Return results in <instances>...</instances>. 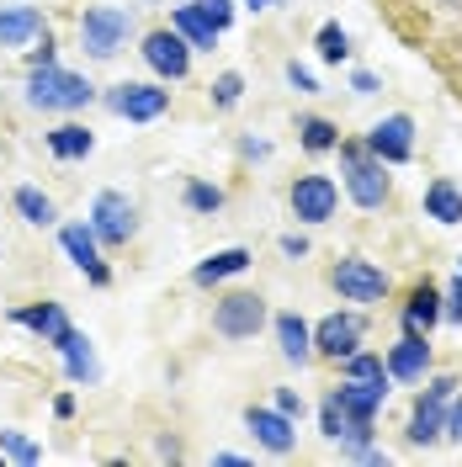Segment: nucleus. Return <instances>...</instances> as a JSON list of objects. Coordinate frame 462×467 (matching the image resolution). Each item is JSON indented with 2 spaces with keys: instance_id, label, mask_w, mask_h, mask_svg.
Listing matches in <instances>:
<instances>
[{
  "instance_id": "58836bf2",
  "label": "nucleus",
  "mask_w": 462,
  "mask_h": 467,
  "mask_svg": "<svg viewBox=\"0 0 462 467\" xmlns=\"http://www.w3.org/2000/svg\"><path fill=\"white\" fill-rule=\"evenodd\" d=\"M277 250H282L288 261H303V255H309V239H303V234H282V239H277Z\"/></svg>"
},
{
  "instance_id": "c03bdc74",
  "label": "nucleus",
  "mask_w": 462,
  "mask_h": 467,
  "mask_svg": "<svg viewBox=\"0 0 462 467\" xmlns=\"http://www.w3.org/2000/svg\"><path fill=\"white\" fill-rule=\"evenodd\" d=\"M245 5H250V11H271V5H277V0H245Z\"/></svg>"
},
{
  "instance_id": "7ed1b4c3",
  "label": "nucleus",
  "mask_w": 462,
  "mask_h": 467,
  "mask_svg": "<svg viewBox=\"0 0 462 467\" xmlns=\"http://www.w3.org/2000/svg\"><path fill=\"white\" fill-rule=\"evenodd\" d=\"M128 37H133V11L128 5H90L86 16H80V48L96 64L117 58L128 48Z\"/></svg>"
},
{
  "instance_id": "423d86ee",
  "label": "nucleus",
  "mask_w": 462,
  "mask_h": 467,
  "mask_svg": "<svg viewBox=\"0 0 462 467\" xmlns=\"http://www.w3.org/2000/svg\"><path fill=\"white\" fill-rule=\"evenodd\" d=\"M330 287L341 292L346 303H383L388 297V271L377 261L346 255V261H335V271H330Z\"/></svg>"
},
{
  "instance_id": "bb28decb",
  "label": "nucleus",
  "mask_w": 462,
  "mask_h": 467,
  "mask_svg": "<svg viewBox=\"0 0 462 467\" xmlns=\"http://www.w3.org/2000/svg\"><path fill=\"white\" fill-rule=\"evenodd\" d=\"M425 218H436L441 229H457L462 223V192L452 181H431L425 186Z\"/></svg>"
},
{
  "instance_id": "72a5a7b5",
  "label": "nucleus",
  "mask_w": 462,
  "mask_h": 467,
  "mask_svg": "<svg viewBox=\"0 0 462 467\" xmlns=\"http://www.w3.org/2000/svg\"><path fill=\"white\" fill-rule=\"evenodd\" d=\"M192 5H197V11H203V16H207L218 32L234 27V0H192Z\"/></svg>"
},
{
  "instance_id": "c756f323",
  "label": "nucleus",
  "mask_w": 462,
  "mask_h": 467,
  "mask_svg": "<svg viewBox=\"0 0 462 467\" xmlns=\"http://www.w3.org/2000/svg\"><path fill=\"white\" fill-rule=\"evenodd\" d=\"M314 54L324 58V64H346L351 58V32L341 27V22H324V27L314 32Z\"/></svg>"
},
{
  "instance_id": "0eeeda50",
  "label": "nucleus",
  "mask_w": 462,
  "mask_h": 467,
  "mask_svg": "<svg viewBox=\"0 0 462 467\" xmlns=\"http://www.w3.org/2000/svg\"><path fill=\"white\" fill-rule=\"evenodd\" d=\"M288 202H292V218H298V223H330L335 207H341V186H335V175L309 171V175L292 181Z\"/></svg>"
},
{
  "instance_id": "a878e982",
  "label": "nucleus",
  "mask_w": 462,
  "mask_h": 467,
  "mask_svg": "<svg viewBox=\"0 0 462 467\" xmlns=\"http://www.w3.org/2000/svg\"><path fill=\"white\" fill-rule=\"evenodd\" d=\"M171 27L192 43V54H197V48H218V37H224V32L213 27L197 5H175V11H171Z\"/></svg>"
},
{
  "instance_id": "a18cd8bd",
  "label": "nucleus",
  "mask_w": 462,
  "mask_h": 467,
  "mask_svg": "<svg viewBox=\"0 0 462 467\" xmlns=\"http://www.w3.org/2000/svg\"><path fill=\"white\" fill-rule=\"evenodd\" d=\"M457 276H462V271H457Z\"/></svg>"
},
{
  "instance_id": "7c9ffc66",
  "label": "nucleus",
  "mask_w": 462,
  "mask_h": 467,
  "mask_svg": "<svg viewBox=\"0 0 462 467\" xmlns=\"http://www.w3.org/2000/svg\"><path fill=\"white\" fill-rule=\"evenodd\" d=\"M0 457L16 467H37L43 462V446L27 436V431H0Z\"/></svg>"
},
{
  "instance_id": "c9c22d12",
  "label": "nucleus",
  "mask_w": 462,
  "mask_h": 467,
  "mask_svg": "<svg viewBox=\"0 0 462 467\" xmlns=\"http://www.w3.org/2000/svg\"><path fill=\"white\" fill-rule=\"evenodd\" d=\"M441 319L462 324V276H457V282H452L446 292H441Z\"/></svg>"
},
{
  "instance_id": "6ab92c4d",
  "label": "nucleus",
  "mask_w": 462,
  "mask_h": 467,
  "mask_svg": "<svg viewBox=\"0 0 462 467\" xmlns=\"http://www.w3.org/2000/svg\"><path fill=\"white\" fill-rule=\"evenodd\" d=\"M48 32L37 5H0V48H27Z\"/></svg>"
},
{
  "instance_id": "c85d7f7f",
  "label": "nucleus",
  "mask_w": 462,
  "mask_h": 467,
  "mask_svg": "<svg viewBox=\"0 0 462 467\" xmlns=\"http://www.w3.org/2000/svg\"><path fill=\"white\" fill-rule=\"evenodd\" d=\"M341 372H346V378H356V382H394L388 378V361H383V356H377V350H351V356H341Z\"/></svg>"
},
{
  "instance_id": "5701e85b",
  "label": "nucleus",
  "mask_w": 462,
  "mask_h": 467,
  "mask_svg": "<svg viewBox=\"0 0 462 467\" xmlns=\"http://www.w3.org/2000/svg\"><path fill=\"white\" fill-rule=\"evenodd\" d=\"M90 149H96V133H90L86 122H58L54 133H48V154H54V160H64V165L86 160Z\"/></svg>"
},
{
  "instance_id": "1a4fd4ad",
  "label": "nucleus",
  "mask_w": 462,
  "mask_h": 467,
  "mask_svg": "<svg viewBox=\"0 0 462 467\" xmlns=\"http://www.w3.org/2000/svg\"><path fill=\"white\" fill-rule=\"evenodd\" d=\"M462 382L457 378H431V388L415 399V414H409V446H431L441 441V420H446V404H452V393H457Z\"/></svg>"
},
{
  "instance_id": "393cba45",
  "label": "nucleus",
  "mask_w": 462,
  "mask_h": 467,
  "mask_svg": "<svg viewBox=\"0 0 462 467\" xmlns=\"http://www.w3.org/2000/svg\"><path fill=\"white\" fill-rule=\"evenodd\" d=\"M11 207H16V218H22V223H32V229H48V223H58V207H54V197H48L43 186H16V192H11Z\"/></svg>"
},
{
  "instance_id": "473e14b6",
  "label": "nucleus",
  "mask_w": 462,
  "mask_h": 467,
  "mask_svg": "<svg viewBox=\"0 0 462 467\" xmlns=\"http://www.w3.org/2000/svg\"><path fill=\"white\" fill-rule=\"evenodd\" d=\"M239 101H245V75H239V69H224V75L213 80V107H218V112H234Z\"/></svg>"
},
{
  "instance_id": "f03ea898",
  "label": "nucleus",
  "mask_w": 462,
  "mask_h": 467,
  "mask_svg": "<svg viewBox=\"0 0 462 467\" xmlns=\"http://www.w3.org/2000/svg\"><path fill=\"white\" fill-rule=\"evenodd\" d=\"M341 154V186H346V197L362 213H377V207H388V165L377 160L367 144H335Z\"/></svg>"
},
{
  "instance_id": "9b49d317",
  "label": "nucleus",
  "mask_w": 462,
  "mask_h": 467,
  "mask_svg": "<svg viewBox=\"0 0 462 467\" xmlns=\"http://www.w3.org/2000/svg\"><path fill=\"white\" fill-rule=\"evenodd\" d=\"M362 144L373 149L383 165H409V160H415V117H409V112L377 117L373 128H367V139H362Z\"/></svg>"
},
{
  "instance_id": "dca6fc26",
  "label": "nucleus",
  "mask_w": 462,
  "mask_h": 467,
  "mask_svg": "<svg viewBox=\"0 0 462 467\" xmlns=\"http://www.w3.org/2000/svg\"><path fill=\"white\" fill-rule=\"evenodd\" d=\"M11 324H22V329H32L43 346H58L75 324H69V314H64V303H22V308H11Z\"/></svg>"
},
{
  "instance_id": "cd10ccee",
  "label": "nucleus",
  "mask_w": 462,
  "mask_h": 467,
  "mask_svg": "<svg viewBox=\"0 0 462 467\" xmlns=\"http://www.w3.org/2000/svg\"><path fill=\"white\" fill-rule=\"evenodd\" d=\"M298 144L309 149V154H330V149L341 144V128L330 117H298Z\"/></svg>"
},
{
  "instance_id": "f8f14e48",
  "label": "nucleus",
  "mask_w": 462,
  "mask_h": 467,
  "mask_svg": "<svg viewBox=\"0 0 462 467\" xmlns=\"http://www.w3.org/2000/svg\"><path fill=\"white\" fill-rule=\"evenodd\" d=\"M58 250L69 255L75 271H86L90 287H107V282H112V271H107V261H101V239H96L90 223H64V229H58Z\"/></svg>"
},
{
  "instance_id": "4c0bfd02",
  "label": "nucleus",
  "mask_w": 462,
  "mask_h": 467,
  "mask_svg": "<svg viewBox=\"0 0 462 467\" xmlns=\"http://www.w3.org/2000/svg\"><path fill=\"white\" fill-rule=\"evenodd\" d=\"M441 436L446 441H462V399L452 393V404H446V420H441Z\"/></svg>"
},
{
  "instance_id": "ea45409f",
  "label": "nucleus",
  "mask_w": 462,
  "mask_h": 467,
  "mask_svg": "<svg viewBox=\"0 0 462 467\" xmlns=\"http://www.w3.org/2000/svg\"><path fill=\"white\" fill-rule=\"evenodd\" d=\"M27 64H32V69H37V64H58V48H54V37H48V32L37 37V48H32Z\"/></svg>"
},
{
  "instance_id": "9d476101",
  "label": "nucleus",
  "mask_w": 462,
  "mask_h": 467,
  "mask_svg": "<svg viewBox=\"0 0 462 467\" xmlns=\"http://www.w3.org/2000/svg\"><path fill=\"white\" fill-rule=\"evenodd\" d=\"M107 107L128 122H160L171 112V90L154 86V80H122V86L107 90Z\"/></svg>"
},
{
  "instance_id": "f704fd0d",
  "label": "nucleus",
  "mask_w": 462,
  "mask_h": 467,
  "mask_svg": "<svg viewBox=\"0 0 462 467\" xmlns=\"http://www.w3.org/2000/svg\"><path fill=\"white\" fill-rule=\"evenodd\" d=\"M282 75H288V86L298 90V96H319V80H314V69H309V64L288 58V69H282Z\"/></svg>"
},
{
  "instance_id": "4be33fe9",
  "label": "nucleus",
  "mask_w": 462,
  "mask_h": 467,
  "mask_svg": "<svg viewBox=\"0 0 462 467\" xmlns=\"http://www.w3.org/2000/svg\"><path fill=\"white\" fill-rule=\"evenodd\" d=\"M335 399H341V409H346V414H356V420H377V409L388 404V382H356V378H341Z\"/></svg>"
},
{
  "instance_id": "37998d69",
  "label": "nucleus",
  "mask_w": 462,
  "mask_h": 467,
  "mask_svg": "<svg viewBox=\"0 0 462 467\" xmlns=\"http://www.w3.org/2000/svg\"><path fill=\"white\" fill-rule=\"evenodd\" d=\"M54 414H58V420H69V414H75V393H58V399H54Z\"/></svg>"
},
{
  "instance_id": "2eb2a0df",
  "label": "nucleus",
  "mask_w": 462,
  "mask_h": 467,
  "mask_svg": "<svg viewBox=\"0 0 462 467\" xmlns=\"http://www.w3.org/2000/svg\"><path fill=\"white\" fill-rule=\"evenodd\" d=\"M425 372H431V335L404 329L399 346L388 350V378L394 382H425Z\"/></svg>"
},
{
  "instance_id": "412c9836",
  "label": "nucleus",
  "mask_w": 462,
  "mask_h": 467,
  "mask_svg": "<svg viewBox=\"0 0 462 467\" xmlns=\"http://www.w3.org/2000/svg\"><path fill=\"white\" fill-rule=\"evenodd\" d=\"M271 329H277V346H282V356H288L292 367L314 361V324L303 319V314H277Z\"/></svg>"
},
{
  "instance_id": "4468645a",
  "label": "nucleus",
  "mask_w": 462,
  "mask_h": 467,
  "mask_svg": "<svg viewBox=\"0 0 462 467\" xmlns=\"http://www.w3.org/2000/svg\"><path fill=\"white\" fill-rule=\"evenodd\" d=\"M245 425H250V436H256L271 457H288L292 446H298V420H288L277 404H271V409L250 404V409H245Z\"/></svg>"
},
{
  "instance_id": "a19ab883",
  "label": "nucleus",
  "mask_w": 462,
  "mask_h": 467,
  "mask_svg": "<svg viewBox=\"0 0 462 467\" xmlns=\"http://www.w3.org/2000/svg\"><path fill=\"white\" fill-rule=\"evenodd\" d=\"M351 90H356V96H373V90H377V75H373V69H356V75H351Z\"/></svg>"
},
{
  "instance_id": "b1692460",
  "label": "nucleus",
  "mask_w": 462,
  "mask_h": 467,
  "mask_svg": "<svg viewBox=\"0 0 462 467\" xmlns=\"http://www.w3.org/2000/svg\"><path fill=\"white\" fill-rule=\"evenodd\" d=\"M436 324H441V292H436L431 282H420V287L409 292V303H404V329L431 335Z\"/></svg>"
},
{
  "instance_id": "f3484780",
  "label": "nucleus",
  "mask_w": 462,
  "mask_h": 467,
  "mask_svg": "<svg viewBox=\"0 0 462 467\" xmlns=\"http://www.w3.org/2000/svg\"><path fill=\"white\" fill-rule=\"evenodd\" d=\"M54 350L64 356V378L75 382V388H96V382H101V361H96V346H90V335L69 329V335H64Z\"/></svg>"
},
{
  "instance_id": "f257e3e1",
  "label": "nucleus",
  "mask_w": 462,
  "mask_h": 467,
  "mask_svg": "<svg viewBox=\"0 0 462 467\" xmlns=\"http://www.w3.org/2000/svg\"><path fill=\"white\" fill-rule=\"evenodd\" d=\"M90 101H96V86L86 75H75L64 64L27 69V107H37V112H86Z\"/></svg>"
},
{
  "instance_id": "a211bd4d",
  "label": "nucleus",
  "mask_w": 462,
  "mask_h": 467,
  "mask_svg": "<svg viewBox=\"0 0 462 467\" xmlns=\"http://www.w3.org/2000/svg\"><path fill=\"white\" fill-rule=\"evenodd\" d=\"M319 436L324 441H341V446H367L373 441V420H356L341 409V399L330 393L324 404H319Z\"/></svg>"
},
{
  "instance_id": "39448f33",
  "label": "nucleus",
  "mask_w": 462,
  "mask_h": 467,
  "mask_svg": "<svg viewBox=\"0 0 462 467\" xmlns=\"http://www.w3.org/2000/svg\"><path fill=\"white\" fill-rule=\"evenodd\" d=\"M90 229H96V239L101 244H128L133 234H139V207H133V197L128 192H96L90 197V218H86Z\"/></svg>"
},
{
  "instance_id": "79ce46f5",
  "label": "nucleus",
  "mask_w": 462,
  "mask_h": 467,
  "mask_svg": "<svg viewBox=\"0 0 462 467\" xmlns=\"http://www.w3.org/2000/svg\"><path fill=\"white\" fill-rule=\"evenodd\" d=\"M239 154H245V160H266V154H271V144H266V139H245V144H239Z\"/></svg>"
},
{
  "instance_id": "2f4dec72",
  "label": "nucleus",
  "mask_w": 462,
  "mask_h": 467,
  "mask_svg": "<svg viewBox=\"0 0 462 467\" xmlns=\"http://www.w3.org/2000/svg\"><path fill=\"white\" fill-rule=\"evenodd\" d=\"M181 202L192 207V213H218L224 207V186H213V181H186V192H181Z\"/></svg>"
},
{
  "instance_id": "ddd939ff",
  "label": "nucleus",
  "mask_w": 462,
  "mask_h": 467,
  "mask_svg": "<svg viewBox=\"0 0 462 467\" xmlns=\"http://www.w3.org/2000/svg\"><path fill=\"white\" fill-rule=\"evenodd\" d=\"M362 340H367V319H362L356 308H346V314H330V319L314 324V356H330V361L351 356Z\"/></svg>"
},
{
  "instance_id": "6e6552de",
  "label": "nucleus",
  "mask_w": 462,
  "mask_h": 467,
  "mask_svg": "<svg viewBox=\"0 0 462 467\" xmlns=\"http://www.w3.org/2000/svg\"><path fill=\"white\" fill-rule=\"evenodd\" d=\"M139 54H144V64L160 75V80H186L192 75V43L181 37L175 27H154L144 32V43H139Z\"/></svg>"
},
{
  "instance_id": "20e7f679",
  "label": "nucleus",
  "mask_w": 462,
  "mask_h": 467,
  "mask_svg": "<svg viewBox=\"0 0 462 467\" xmlns=\"http://www.w3.org/2000/svg\"><path fill=\"white\" fill-rule=\"evenodd\" d=\"M213 329L224 335V340H256L260 329H266V297L260 292H224L218 303H213Z\"/></svg>"
},
{
  "instance_id": "e433bc0d",
  "label": "nucleus",
  "mask_w": 462,
  "mask_h": 467,
  "mask_svg": "<svg viewBox=\"0 0 462 467\" xmlns=\"http://www.w3.org/2000/svg\"><path fill=\"white\" fill-rule=\"evenodd\" d=\"M277 409H282V414H288V420H303V393H298V388H277Z\"/></svg>"
},
{
  "instance_id": "aec40b11",
  "label": "nucleus",
  "mask_w": 462,
  "mask_h": 467,
  "mask_svg": "<svg viewBox=\"0 0 462 467\" xmlns=\"http://www.w3.org/2000/svg\"><path fill=\"white\" fill-rule=\"evenodd\" d=\"M250 261H256V255H250L245 244H229V250H213L207 261H197V265H192V282H197V287H218V282H229V276H245V271H250Z\"/></svg>"
}]
</instances>
